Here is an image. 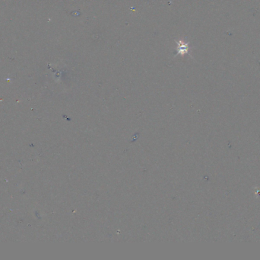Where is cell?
<instances>
[{
    "mask_svg": "<svg viewBox=\"0 0 260 260\" xmlns=\"http://www.w3.org/2000/svg\"><path fill=\"white\" fill-rule=\"evenodd\" d=\"M178 53H181V54H184L186 53L189 50V45L187 43H185V42H179V44H178V47H177Z\"/></svg>",
    "mask_w": 260,
    "mask_h": 260,
    "instance_id": "obj_1",
    "label": "cell"
}]
</instances>
